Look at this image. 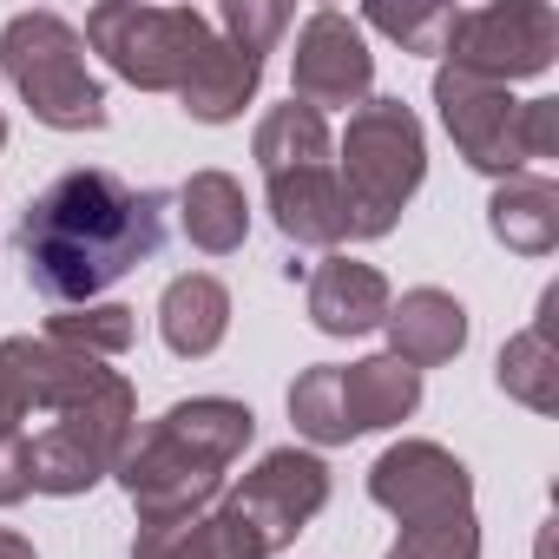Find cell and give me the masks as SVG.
Wrapping results in <instances>:
<instances>
[{"label":"cell","instance_id":"3957f363","mask_svg":"<svg viewBox=\"0 0 559 559\" xmlns=\"http://www.w3.org/2000/svg\"><path fill=\"white\" fill-rule=\"evenodd\" d=\"M257 415L230 395H191L171 402L158 421L132 428L119 448V487L139 513V526H171V520H198L217 507L230 461L250 448Z\"/></svg>","mask_w":559,"mask_h":559},{"label":"cell","instance_id":"ba28073f","mask_svg":"<svg viewBox=\"0 0 559 559\" xmlns=\"http://www.w3.org/2000/svg\"><path fill=\"white\" fill-rule=\"evenodd\" d=\"M323 507H330V467H323V454L276 448L230 493H217L211 526L224 539V559H270V552H284Z\"/></svg>","mask_w":559,"mask_h":559},{"label":"cell","instance_id":"44dd1931","mask_svg":"<svg viewBox=\"0 0 559 559\" xmlns=\"http://www.w3.org/2000/svg\"><path fill=\"white\" fill-rule=\"evenodd\" d=\"M132 310L126 304H80V310H60L53 323H47V343H60V349H80V356H126L132 349Z\"/></svg>","mask_w":559,"mask_h":559},{"label":"cell","instance_id":"cb8c5ba5","mask_svg":"<svg viewBox=\"0 0 559 559\" xmlns=\"http://www.w3.org/2000/svg\"><path fill=\"white\" fill-rule=\"evenodd\" d=\"M362 21L382 27V34H395L408 53H441L448 27H454V8H369Z\"/></svg>","mask_w":559,"mask_h":559},{"label":"cell","instance_id":"d6986e66","mask_svg":"<svg viewBox=\"0 0 559 559\" xmlns=\"http://www.w3.org/2000/svg\"><path fill=\"white\" fill-rule=\"evenodd\" d=\"M552 310H559V290H546V297H539V323H533V330H520V336L500 349V362H493V382H500L513 402H526L533 415H552V408H559V349H552Z\"/></svg>","mask_w":559,"mask_h":559},{"label":"cell","instance_id":"4fadbf2b","mask_svg":"<svg viewBox=\"0 0 559 559\" xmlns=\"http://www.w3.org/2000/svg\"><path fill=\"white\" fill-rule=\"evenodd\" d=\"M369 500L402 526L448 520V513H474V474L441 441H395L369 467Z\"/></svg>","mask_w":559,"mask_h":559},{"label":"cell","instance_id":"2e32d148","mask_svg":"<svg viewBox=\"0 0 559 559\" xmlns=\"http://www.w3.org/2000/svg\"><path fill=\"white\" fill-rule=\"evenodd\" d=\"M382 330H389V356L408 362L415 376L421 369H441V362H454L467 349V310L448 290H435V284L402 290V304H389Z\"/></svg>","mask_w":559,"mask_h":559},{"label":"cell","instance_id":"5b68a950","mask_svg":"<svg viewBox=\"0 0 559 559\" xmlns=\"http://www.w3.org/2000/svg\"><path fill=\"white\" fill-rule=\"evenodd\" d=\"M428 178V139L421 119L402 99H362L343 132V224L349 237H389L408 211V198Z\"/></svg>","mask_w":559,"mask_h":559},{"label":"cell","instance_id":"4316f807","mask_svg":"<svg viewBox=\"0 0 559 559\" xmlns=\"http://www.w3.org/2000/svg\"><path fill=\"white\" fill-rule=\"evenodd\" d=\"M0 152H8V119H0Z\"/></svg>","mask_w":559,"mask_h":559},{"label":"cell","instance_id":"484cf974","mask_svg":"<svg viewBox=\"0 0 559 559\" xmlns=\"http://www.w3.org/2000/svg\"><path fill=\"white\" fill-rule=\"evenodd\" d=\"M0 559H40V552H34V539H27V533L0 526Z\"/></svg>","mask_w":559,"mask_h":559},{"label":"cell","instance_id":"30bf717a","mask_svg":"<svg viewBox=\"0 0 559 559\" xmlns=\"http://www.w3.org/2000/svg\"><path fill=\"white\" fill-rule=\"evenodd\" d=\"M86 47L139 93H178L198 53L211 47V21L198 8H139V0H106L86 14Z\"/></svg>","mask_w":559,"mask_h":559},{"label":"cell","instance_id":"8992f818","mask_svg":"<svg viewBox=\"0 0 559 559\" xmlns=\"http://www.w3.org/2000/svg\"><path fill=\"white\" fill-rule=\"evenodd\" d=\"M0 67H8L21 106L40 126H53V132H99L106 126V86L86 67V40L53 8L14 14L0 27Z\"/></svg>","mask_w":559,"mask_h":559},{"label":"cell","instance_id":"ffe728a7","mask_svg":"<svg viewBox=\"0 0 559 559\" xmlns=\"http://www.w3.org/2000/svg\"><path fill=\"white\" fill-rule=\"evenodd\" d=\"M487 230L520 257H552V243H559V191L546 178H507L487 198Z\"/></svg>","mask_w":559,"mask_h":559},{"label":"cell","instance_id":"7402d4cb","mask_svg":"<svg viewBox=\"0 0 559 559\" xmlns=\"http://www.w3.org/2000/svg\"><path fill=\"white\" fill-rule=\"evenodd\" d=\"M389 559H480V520L448 513V520H415L389 546Z\"/></svg>","mask_w":559,"mask_h":559},{"label":"cell","instance_id":"e0dca14e","mask_svg":"<svg viewBox=\"0 0 559 559\" xmlns=\"http://www.w3.org/2000/svg\"><path fill=\"white\" fill-rule=\"evenodd\" d=\"M158 336H165V349L185 356V362L211 356V349L230 336V290L217 284V276H204V270L171 276L165 297H158Z\"/></svg>","mask_w":559,"mask_h":559},{"label":"cell","instance_id":"5bb4252c","mask_svg":"<svg viewBox=\"0 0 559 559\" xmlns=\"http://www.w3.org/2000/svg\"><path fill=\"white\" fill-rule=\"evenodd\" d=\"M290 80H297V106L310 112H330V106H362L369 99V80H376V53L362 40V27L336 8H317L297 34V53H290Z\"/></svg>","mask_w":559,"mask_h":559},{"label":"cell","instance_id":"603a6c76","mask_svg":"<svg viewBox=\"0 0 559 559\" xmlns=\"http://www.w3.org/2000/svg\"><path fill=\"white\" fill-rule=\"evenodd\" d=\"M132 559H224V539H217L211 513H198V520H171V526H139Z\"/></svg>","mask_w":559,"mask_h":559},{"label":"cell","instance_id":"d4e9b609","mask_svg":"<svg viewBox=\"0 0 559 559\" xmlns=\"http://www.w3.org/2000/svg\"><path fill=\"white\" fill-rule=\"evenodd\" d=\"M34 493V461H27V435H0V507H21Z\"/></svg>","mask_w":559,"mask_h":559},{"label":"cell","instance_id":"9c48e42d","mask_svg":"<svg viewBox=\"0 0 559 559\" xmlns=\"http://www.w3.org/2000/svg\"><path fill=\"white\" fill-rule=\"evenodd\" d=\"M421 408V376L395 356L362 362H317L290 382V421L317 448H349L356 435L395 428Z\"/></svg>","mask_w":559,"mask_h":559},{"label":"cell","instance_id":"9a60e30c","mask_svg":"<svg viewBox=\"0 0 559 559\" xmlns=\"http://www.w3.org/2000/svg\"><path fill=\"white\" fill-rule=\"evenodd\" d=\"M389 276L362 257H323L310 270V323L323 336H369L389 317Z\"/></svg>","mask_w":559,"mask_h":559},{"label":"cell","instance_id":"6da1fadb","mask_svg":"<svg viewBox=\"0 0 559 559\" xmlns=\"http://www.w3.org/2000/svg\"><path fill=\"white\" fill-rule=\"evenodd\" d=\"M0 376L14 382V402H21L34 493L73 500L119 467V448L139 428V395L119 369H106L99 356L60 349L47 336H8L0 343Z\"/></svg>","mask_w":559,"mask_h":559},{"label":"cell","instance_id":"7c38bea8","mask_svg":"<svg viewBox=\"0 0 559 559\" xmlns=\"http://www.w3.org/2000/svg\"><path fill=\"white\" fill-rule=\"evenodd\" d=\"M552 53H559V14L546 8V0H493V8L454 14L441 67H454L467 80L513 86V80L546 73Z\"/></svg>","mask_w":559,"mask_h":559},{"label":"cell","instance_id":"7a4b0ae2","mask_svg":"<svg viewBox=\"0 0 559 559\" xmlns=\"http://www.w3.org/2000/svg\"><path fill=\"white\" fill-rule=\"evenodd\" d=\"M165 243V191H132L119 171H60L21 211V257L27 284L80 310L112 290L126 270L152 263Z\"/></svg>","mask_w":559,"mask_h":559},{"label":"cell","instance_id":"ac0fdd59","mask_svg":"<svg viewBox=\"0 0 559 559\" xmlns=\"http://www.w3.org/2000/svg\"><path fill=\"white\" fill-rule=\"evenodd\" d=\"M178 224H185V237L198 250L230 257L250 237V198H243V185L230 171H191L178 185Z\"/></svg>","mask_w":559,"mask_h":559},{"label":"cell","instance_id":"52a82bcc","mask_svg":"<svg viewBox=\"0 0 559 559\" xmlns=\"http://www.w3.org/2000/svg\"><path fill=\"white\" fill-rule=\"evenodd\" d=\"M435 106L454 152L487 178H520V165L559 152V99H513L493 80L435 67Z\"/></svg>","mask_w":559,"mask_h":559},{"label":"cell","instance_id":"8fae6325","mask_svg":"<svg viewBox=\"0 0 559 559\" xmlns=\"http://www.w3.org/2000/svg\"><path fill=\"white\" fill-rule=\"evenodd\" d=\"M217 27L224 34H211V47L198 53V67L185 73V86H178V99H185V112L198 119V126H230L250 99H257V86H263V53H270V40L290 27V8H276V0H224L217 8Z\"/></svg>","mask_w":559,"mask_h":559},{"label":"cell","instance_id":"277c9868","mask_svg":"<svg viewBox=\"0 0 559 559\" xmlns=\"http://www.w3.org/2000/svg\"><path fill=\"white\" fill-rule=\"evenodd\" d=\"M257 171H263V198H270V217L290 243H310V250H336L349 237L343 224V185H336V145H330V126L323 112L284 99L257 119Z\"/></svg>","mask_w":559,"mask_h":559}]
</instances>
